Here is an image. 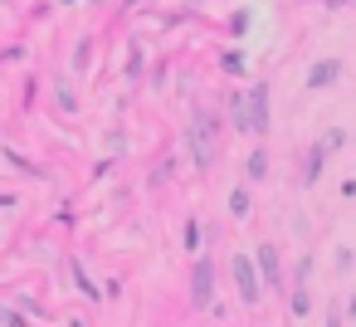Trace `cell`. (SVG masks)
<instances>
[{
  "label": "cell",
  "instance_id": "cell-3",
  "mask_svg": "<svg viewBox=\"0 0 356 327\" xmlns=\"http://www.w3.org/2000/svg\"><path fill=\"white\" fill-rule=\"evenodd\" d=\"M191 293H195V303H200V308L215 298V269H210V259H200V264H195V273H191Z\"/></svg>",
  "mask_w": 356,
  "mask_h": 327
},
{
  "label": "cell",
  "instance_id": "cell-7",
  "mask_svg": "<svg viewBox=\"0 0 356 327\" xmlns=\"http://www.w3.org/2000/svg\"><path fill=\"white\" fill-rule=\"evenodd\" d=\"M264 176H268V152L259 147V152L249 157V181H264Z\"/></svg>",
  "mask_w": 356,
  "mask_h": 327
},
{
  "label": "cell",
  "instance_id": "cell-12",
  "mask_svg": "<svg viewBox=\"0 0 356 327\" xmlns=\"http://www.w3.org/2000/svg\"><path fill=\"white\" fill-rule=\"evenodd\" d=\"M220 69H225V74H244V54H234V49H229V54L220 59Z\"/></svg>",
  "mask_w": 356,
  "mask_h": 327
},
{
  "label": "cell",
  "instance_id": "cell-9",
  "mask_svg": "<svg viewBox=\"0 0 356 327\" xmlns=\"http://www.w3.org/2000/svg\"><path fill=\"white\" fill-rule=\"evenodd\" d=\"M229 215H234V220L249 215V191H234V196H229Z\"/></svg>",
  "mask_w": 356,
  "mask_h": 327
},
{
  "label": "cell",
  "instance_id": "cell-10",
  "mask_svg": "<svg viewBox=\"0 0 356 327\" xmlns=\"http://www.w3.org/2000/svg\"><path fill=\"white\" fill-rule=\"evenodd\" d=\"M341 147H346V132H341V127H332V132L322 137V152H341Z\"/></svg>",
  "mask_w": 356,
  "mask_h": 327
},
{
  "label": "cell",
  "instance_id": "cell-5",
  "mask_svg": "<svg viewBox=\"0 0 356 327\" xmlns=\"http://www.w3.org/2000/svg\"><path fill=\"white\" fill-rule=\"evenodd\" d=\"M332 79H337V64H317V69L307 74V88H327Z\"/></svg>",
  "mask_w": 356,
  "mask_h": 327
},
{
  "label": "cell",
  "instance_id": "cell-1",
  "mask_svg": "<svg viewBox=\"0 0 356 327\" xmlns=\"http://www.w3.org/2000/svg\"><path fill=\"white\" fill-rule=\"evenodd\" d=\"M244 113H254V118H249V127H254V132H268V88H264V83L244 98Z\"/></svg>",
  "mask_w": 356,
  "mask_h": 327
},
{
  "label": "cell",
  "instance_id": "cell-15",
  "mask_svg": "<svg viewBox=\"0 0 356 327\" xmlns=\"http://www.w3.org/2000/svg\"><path fill=\"white\" fill-rule=\"evenodd\" d=\"M229 30H234V35H244V30H249V10H239V15L229 20Z\"/></svg>",
  "mask_w": 356,
  "mask_h": 327
},
{
  "label": "cell",
  "instance_id": "cell-13",
  "mask_svg": "<svg viewBox=\"0 0 356 327\" xmlns=\"http://www.w3.org/2000/svg\"><path fill=\"white\" fill-rule=\"evenodd\" d=\"M74 278H79V288H83V298H98V288H93V278L83 273V264H74Z\"/></svg>",
  "mask_w": 356,
  "mask_h": 327
},
{
  "label": "cell",
  "instance_id": "cell-8",
  "mask_svg": "<svg viewBox=\"0 0 356 327\" xmlns=\"http://www.w3.org/2000/svg\"><path fill=\"white\" fill-rule=\"evenodd\" d=\"M225 103H229V118H234V127L244 132V127H249V113H244V98L234 93V98H225Z\"/></svg>",
  "mask_w": 356,
  "mask_h": 327
},
{
  "label": "cell",
  "instance_id": "cell-4",
  "mask_svg": "<svg viewBox=\"0 0 356 327\" xmlns=\"http://www.w3.org/2000/svg\"><path fill=\"white\" fill-rule=\"evenodd\" d=\"M254 259H259V269H264V278H273V283H278V249H273V244H264V249H259Z\"/></svg>",
  "mask_w": 356,
  "mask_h": 327
},
{
  "label": "cell",
  "instance_id": "cell-11",
  "mask_svg": "<svg viewBox=\"0 0 356 327\" xmlns=\"http://www.w3.org/2000/svg\"><path fill=\"white\" fill-rule=\"evenodd\" d=\"M191 152H195L200 166H210V137H191Z\"/></svg>",
  "mask_w": 356,
  "mask_h": 327
},
{
  "label": "cell",
  "instance_id": "cell-14",
  "mask_svg": "<svg viewBox=\"0 0 356 327\" xmlns=\"http://www.w3.org/2000/svg\"><path fill=\"white\" fill-rule=\"evenodd\" d=\"M307 308H312V298H307V288H298V293H293V312H298V317H302V312H307Z\"/></svg>",
  "mask_w": 356,
  "mask_h": 327
},
{
  "label": "cell",
  "instance_id": "cell-2",
  "mask_svg": "<svg viewBox=\"0 0 356 327\" xmlns=\"http://www.w3.org/2000/svg\"><path fill=\"white\" fill-rule=\"evenodd\" d=\"M234 283H239V298H244V303H259V273H254V259H234Z\"/></svg>",
  "mask_w": 356,
  "mask_h": 327
},
{
  "label": "cell",
  "instance_id": "cell-17",
  "mask_svg": "<svg viewBox=\"0 0 356 327\" xmlns=\"http://www.w3.org/2000/svg\"><path fill=\"white\" fill-rule=\"evenodd\" d=\"M327 327H341V312H337V308L327 312Z\"/></svg>",
  "mask_w": 356,
  "mask_h": 327
},
{
  "label": "cell",
  "instance_id": "cell-16",
  "mask_svg": "<svg viewBox=\"0 0 356 327\" xmlns=\"http://www.w3.org/2000/svg\"><path fill=\"white\" fill-rule=\"evenodd\" d=\"M195 244H200V225L191 220V225H186V249H195Z\"/></svg>",
  "mask_w": 356,
  "mask_h": 327
},
{
  "label": "cell",
  "instance_id": "cell-6",
  "mask_svg": "<svg viewBox=\"0 0 356 327\" xmlns=\"http://www.w3.org/2000/svg\"><path fill=\"white\" fill-rule=\"evenodd\" d=\"M322 161H327V152H322V147H312V152H307V176H302L307 186H317V176H322Z\"/></svg>",
  "mask_w": 356,
  "mask_h": 327
}]
</instances>
